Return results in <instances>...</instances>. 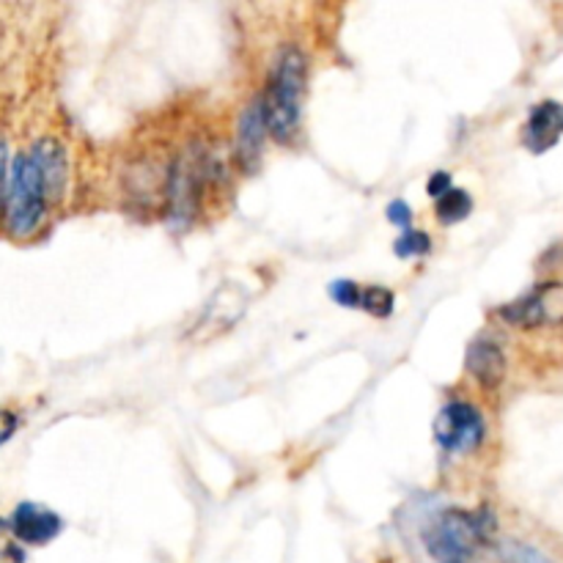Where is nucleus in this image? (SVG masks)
Returning a JSON list of instances; mask_svg holds the SVG:
<instances>
[{
	"label": "nucleus",
	"mask_w": 563,
	"mask_h": 563,
	"mask_svg": "<svg viewBox=\"0 0 563 563\" xmlns=\"http://www.w3.org/2000/svg\"><path fill=\"white\" fill-rule=\"evenodd\" d=\"M308 86V58L297 44H284L269 66L262 99L264 119H267L269 137L278 143H291L300 135L302 97Z\"/></svg>",
	"instance_id": "obj_1"
},
{
	"label": "nucleus",
	"mask_w": 563,
	"mask_h": 563,
	"mask_svg": "<svg viewBox=\"0 0 563 563\" xmlns=\"http://www.w3.org/2000/svg\"><path fill=\"white\" fill-rule=\"evenodd\" d=\"M495 533V517L487 509H443L423 528V548L438 563H467Z\"/></svg>",
	"instance_id": "obj_2"
},
{
	"label": "nucleus",
	"mask_w": 563,
	"mask_h": 563,
	"mask_svg": "<svg viewBox=\"0 0 563 563\" xmlns=\"http://www.w3.org/2000/svg\"><path fill=\"white\" fill-rule=\"evenodd\" d=\"M47 209L49 201L47 192H44L42 174L33 165L31 154H16L11 159L9 187H5L3 203V220L9 236H14V240H31L42 229L44 218H47Z\"/></svg>",
	"instance_id": "obj_3"
},
{
	"label": "nucleus",
	"mask_w": 563,
	"mask_h": 563,
	"mask_svg": "<svg viewBox=\"0 0 563 563\" xmlns=\"http://www.w3.org/2000/svg\"><path fill=\"white\" fill-rule=\"evenodd\" d=\"M209 179H212V157L198 148L179 154L170 163L165 176V203H168V223L174 229L192 225Z\"/></svg>",
	"instance_id": "obj_4"
},
{
	"label": "nucleus",
	"mask_w": 563,
	"mask_h": 563,
	"mask_svg": "<svg viewBox=\"0 0 563 563\" xmlns=\"http://www.w3.org/2000/svg\"><path fill=\"white\" fill-rule=\"evenodd\" d=\"M432 438L445 454H473L487 440V421L476 405L465 399H451L440 407L432 423Z\"/></svg>",
	"instance_id": "obj_5"
},
{
	"label": "nucleus",
	"mask_w": 563,
	"mask_h": 563,
	"mask_svg": "<svg viewBox=\"0 0 563 563\" xmlns=\"http://www.w3.org/2000/svg\"><path fill=\"white\" fill-rule=\"evenodd\" d=\"M247 302H251V295L240 284H223L218 291H212L207 306L201 308L187 339L192 344H207L218 335H225L229 330H234V324L242 322V317L247 313Z\"/></svg>",
	"instance_id": "obj_6"
},
{
	"label": "nucleus",
	"mask_w": 563,
	"mask_h": 563,
	"mask_svg": "<svg viewBox=\"0 0 563 563\" xmlns=\"http://www.w3.org/2000/svg\"><path fill=\"white\" fill-rule=\"evenodd\" d=\"M498 317L515 328H544V324H563V284H539L517 300L498 308Z\"/></svg>",
	"instance_id": "obj_7"
},
{
	"label": "nucleus",
	"mask_w": 563,
	"mask_h": 563,
	"mask_svg": "<svg viewBox=\"0 0 563 563\" xmlns=\"http://www.w3.org/2000/svg\"><path fill=\"white\" fill-rule=\"evenodd\" d=\"M267 137L269 132H267V119H264V110H262V99L253 97L251 102L245 104V110H242L240 121H236L234 157L245 174H253V170L258 168V163H262L264 141H267Z\"/></svg>",
	"instance_id": "obj_8"
},
{
	"label": "nucleus",
	"mask_w": 563,
	"mask_h": 563,
	"mask_svg": "<svg viewBox=\"0 0 563 563\" xmlns=\"http://www.w3.org/2000/svg\"><path fill=\"white\" fill-rule=\"evenodd\" d=\"M9 528L22 544L42 548V544H49L55 537H60V531H64V520H60L53 509H47V506L22 500V504L11 511Z\"/></svg>",
	"instance_id": "obj_9"
},
{
	"label": "nucleus",
	"mask_w": 563,
	"mask_h": 563,
	"mask_svg": "<svg viewBox=\"0 0 563 563\" xmlns=\"http://www.w3.org/2000/svg\"><path fill=\"white\" fill-rule=\"evenodd\" d=\"M31 159L38 168L49 203L64 201L66 185H69V157L58 137H38L31 146Z\"/></svg>",
	"instance_id": "obj_10"
},
{
	"label": "nucleus",
	"mask_w": 563,
	"mask_h": 563,
	"mask_svg": "<svg viewBox=\"0 0 563 563\" xmlns=\"http://www.w3.org/2000/svg\"><path fill=\"white\" fill-rule=\"evenodd\" d=\"M506 352L493 335H478L467 344L465 352V372L476 379L482 388H498L506 379Z\"/></svg>",
	"instance_id": "obj_11"
},
{
	"label": "nucleus",
	"mask_w": 563,
	"mask_h": 563,
	"mask_svg": "<svg viewBox=\"0 0 563 563\" xmlns=\"http://www.w3.org/2000/svg\"><path fill=\"white\" fill-rule=\"evenodd\" d=\"M563 135V104L555 99H544V102L533 104L528 113L526 126H522V143L528 152L544 154L553 148Z\"/></svg>",
	"instance_id": "obj_12"
},
{
	"label": "nucleus",
	"mask_w": 563,
	"mask_h": 563,
	"mask_svg": "<svg viewBox=\"0 0 563 563\" xmlns=\"http://www.w3.org/2000/svg\"><path fill=\"white\" fill-rule=\"evenodd\" d=\"M473 212V196L465 187H451L443 198L434 201V214H438L440 225H454L471 218Z\"/></svg>",
	"instance_id": "obj_13"
},
{
	"label": "nucleus",
	"mask_w": 563,
	"mask_h": 563,
	"mask_svg": "<svg viewBox=\"0 0 563 563\" xmlns=\"http://www.w3.org/2000/svg\"><path fill=\"white\" fill-rule=\"evenodd\" d=\"M495 563H555L537 544L520 542V539H504L495 544Z\"/></svg>",
	"instance_id": "obj_14"
},
{
	"label": "nucleus",
	"mask_w": 563,
	"mask_h": 563,
	"mask_svg": "<svg viewBox=\"0 0 563 563\" xmlns=\"http://www.w3.org/2000/svg\"><path fill=\"white\" fill-rule=\"evenodd\" d=\"M396 308V291L383 284L363 286L361 291V311H366L374 319H388Z\"/></svg>",
	"instance_id": "obj_15"
},
{
	"label": "nucleus",
	"mask_w": 563,
	"mask_h": 563,
	"mask_svg": "<svg viewBox=\"0 0 563 563\" xmlns=\"http://www.w3.org/2000/svg\"><path fill=\"white\" fill-rule=\"evenodd\" d=\"M394 253L399 258H405V262L429 256V253H432V236L421 229H407L405 234L394 242Z\"/></svg>",
	"instance_id": "obj_16"
},
{
	"label": "nucleus",
	"mask_w": 563,
	"mask_h": 563,
	"mask_svg": "<svg viewBox=\"0 0 563 563\" xmlns=\"http://www.w3.org/2000/svg\"><path fill=\"white\" fill-rule=\"evenodd\" d=\"M330 300L341 308H350V311H361V291L363 286L357 280L350 278H335L333 284L328 286Z\"/></svg>",
	"instance_id": "obj_17"
},
{
	"label": "nucleus",
	"mask_w": 563,
	"mask_h": 563,
	"mask_svg": "<svg viewBox=\"0 0 563 563\" xmlns=\"http://www.w3.org/2000/svg\"><path fill=\"white\" fill-rule=\"evenodd\" d=\"M385 218H388L394 225H399V229L407 231L412 229L416 212H412V207L405 201V198H394V201L388 203V209H385Z\"/></svg>",
	"instance_id": "obj_18"
},
{
	"label": "nucleus",
	"mask_w": 563,
	"mask_h": 563,
	"mask_svg": "<svg viewBox=\"0 0 563 563\" xmlns=\"http://www.w3.org/2000/svg\"><path fill=\"white\" fill-rule=\"evenodd\" d=\"M451 187H454V179H451L449 170H434L427 179V196L432 198V201H438V198H443Z\"/></svg>",
	"instance_id": "obj_19"
},
{
	"label": "nucleus",
	"mask_w": 563,
	"mask_h": 563,
	"mask_svg": "<svg viewBox=\"0 0 563 563\" xmlns=\"http://www.w3.org/2000/svg\"><path fill=\"white\" fill-rule=\"evenodd\" d=\"M16 429H20V416H16L14 410H5V407H0V449H3L11 438H14Z\"/></svg>",
	"instance_id": "obj_20"
},
{
	"label": "nucleus",
	"mask_w": 563,
	"mask_h": 563,
	"mask_svg": "<svg viewBox=\"0 0 563 563\" xmlns=\"http://www.w3.org/2000/svg\"><path fill=\"white\" fill-rule=\"evenodd\" d=\"M9 146H5V141L0 137V209H3L5 203V187H9Z\"/></svg>",
	"instance_id": "obj_21"
}]
</instances>
